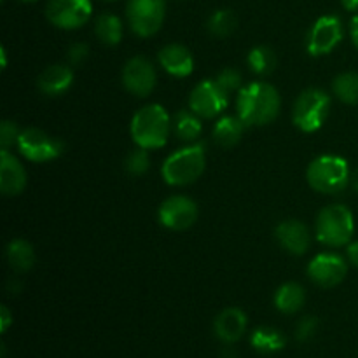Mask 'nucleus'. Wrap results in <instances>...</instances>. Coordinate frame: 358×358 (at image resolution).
<instances>
[{"label": "nucleus", "mask_w": 358, "mask_h": 358, "mask_svg": "<svg viewBox=\"0 0 358 358\" xmlns=\"http://www.w3.org/2000/svg\"><path fill=\"white\" fill-rule=\"evenodd\" d=\"M280 94L275 86L264 80H257L241 87L238 93V115L247 126L271 124L280 114Z\"/></svg>", "instance_id": "obj_1"}, {"label": "nucleus", "mask_w": 358, "mask_h": 358, "mask_svg": "<svg viewBox=\"0 0 358 358\" xmlns=\"http://www.w3.org/2000/svg\"><path fill=\"white\" fill-rule=\"evenodd\" d=\"M171 129V119L166 108L159 103H150L140 108L131 119L133 142L142 149H161L168 142Z\"/></svg>", "instance_id": "obj_2"}, {"label": "nucleus", "mask_w": 358, "mask_h": 358, "mask_svg": "<svg viewBox=\"0 0 358 358\" xmlns=\"http://www.w3.org/2000/svg\"><path fill=\"white\" fill-rule=\"evenodd\" d=\"M205 147L203 143L194 142L170 154L161 166V175L168 185L184 187L201 177L205 171Z\"/></svg>", "instance_id": "obj_3"}, {"label": "nucleus", "mask_w": 358, "mask_h": 358, "mask_svg": "<svg viewBox=\"0 0 358 358\" xmlns=\"http://www.w3.org/2000/svg\"><path fill=\"white\" fill-rule=\"evenodd\" d=\"M308 184L311 189L324 194H338L350 184V164L345 157L334 154H324L311 161L306 171Z\"/></svg>", "instance_id": "obj_4"}, {"label": "nucleus", "mask_w": 358, "mask_h": 358, "mask_svg": "<svg viewBox=\"0 0 358 358\" xmlns=\"http://www.w3.org/2000/svg\"><path fill=\"white\" fill-rule=\"evenodd\" d=\"M317 240L325 247H345L355 233V219L348 206L329 205L317 217Z\"/></svg>", "instance_id": "obj_5"}, {"label": "nucleus", "mask_w": 358, "mask_h": 358, "mask_svg": "<svg viewBox=\"0 0 358 358\" xmlns=\"http://www.w3.org/2000/svg\"><path fill=\"white\" fill-rule=\"evenodd\" d=\"M332 100L324 90L308 87L297 96L294 103V124L303 133H315L325 124L331 114Z\"/></svg>", "instance_id": "obj_6"}, {"label": "nucleus", "mask_w": 358, "mask_h": 358, "mask_svg": "<svg viewBox=\"0 0 358 358\" xmlns=\"http://www.w3.org/2000/svg\"><path fill=\"white\" fill-rule=\"evenodd\" d=\"M166 16V0H128L126 17L133 34L147 38L161 30Z\"/></svg>", "instance_id": "obj_7"}, {"label": "nucleus", "mask_w": 358, "mask_h": 358, "mask_svg": "<svg viewBox=\"0 0 358 358\" xmlns=\"http://www.w3.org/2000/svg\"><path fill=\"white\" fill-rule=\"evenodd\" d=\"M16 145L23 157H27L31 163H48L62 156L65 149L62 140L38 128L21 129Z\"/></svg>", "instance_id": "obj_8"}, {"label": "nucleus", "mask_w": 358, "mask_h": 358, "mask_svg": "<svg viewBox=\"0 0 358 358\" xmlns=\"http://www.w3.org/2000/svg\"><path fill=\"white\" fill-rule=\"evenodd\" d=\"M93 14L91 0H49L45 16L62 30H77L90 21Z\"/></svg>", "instance_id": "obj_9"}, {"label": "nucleus", "mask_w": 358, "mask_h": 358, "mask_svg": "<svg viewBox=\"0 0 358 358\" xmlns=\"http://www.w3.org/2000/svg\"><path fill=\"white\" fill-rule=\"evenodd\" d=\"M343 23L334 14H325L318 17L308 34L306 48L311 56H325L334 51L343 41Z\"/></svg>", "instance_id": "obj_10"}, {"label": "nucleus", "mask_w": 358, "mask_h": 358, "mask_svg": "<svg viewBox=\"0 0 358 358\" xmlns=\"http://www.w3.org/2000/svg\"><path fill=\"white\" fill-rule=\"evenodd\" d=\"M229 103V94L215 83V79H205L191 91L189 108L201 119H213L222 114Z\"/></svg>", "instance_id": "obj_11"}, {"label": "nucleus", "mask_w": 358, "mask_h": 358, "mask_svg": "<svg viewBox=\"0 0 358 358\" xmlns=\"http://www.w3.org/2000/svg\"><path fill=\"white\" fill-rule=\"evenodd\" d=\"M121 80L126 91L135 96L145 98L156 87L157 73L150 59H147L145 56H133L122 66Z\"/></svg>", "instance_id": "obj_12"}, {"label": "nucleus", "mask_w": 358, "mask_h": 358, "mask_svg": "<svg viewBox=\"0 0 358 358\" xmlns=\"http://www.w3.org/2000/svg\"><path fill=\"white\" fill-rule=\"evenodd\" d=\"M161 226L170 231H185L198 220V206L187 196H170L159 206Z\"/></svg>", "instance_id": "obj_13"}, {"label": "nucleus", "mask_w": 358, "mask_h": 358, "mask_svg": "<svg viewBox=\"0 0 358 358\" xmlns=\"http://www.w3.org/2000/svg\"><path fill=\"white\" fill-rule=\"evenodd\" d=\"M346 273H348V262L341 255L332 254V252L318 254L317 257L311 259L308 266V276L315 285L322 289H332L339 285L346 278Z\"/></svg>", "instance_id": "obj_14"}, {"label": "nucleus", "mask_w": 358, "mask_h": 358, "mask_svg": "<svg viewBox=\"0 0 358 358\" xmlns=\"http://www.w3.org/2000/svg\"><path fill=\"white\" fill-rule=\"evenodd\" d=\"M27 170L9 149L0 150V191L6 196H17L27 187Z\"/></svg>", "instance_id": "obj_15"}, {"label": "nucleus", "mask_w": 358, "mask_h": 358, "mask_svg": "<svg viewBox=\"0 0 358 358\" xmlns=\"http://www.w3.org/2000/svg\"><path fill=\"white\" fill-rule=\"evenodd\" d=\"M275 234L278 243L282 245L289 254L303 255L306 254L308 248H310V229H308L306 224L301 222V220H283L282 224L276 226Z\"/></svg>", "instance_id": "obj_16"}, {"label": "nucleus", "mask_w": 358, "mask_h": 358, "mask_svg": "<svg viewBox=\"0 0 358 358\" xmlns=\"http://www.w3.org/2000/svg\"><path fill=\"white\" fill-rule=\"evenodd\" d=\"M247 324V315L240 308H226L217 315L215 322H213V331L224 345H234L243 338Z\"/></svg>", "instance_id": "obj_17"}, {"label": "nucleus", "mask_w": 358, "mask_h": 358, "mask_svg": "<svg viewBox=\"0 0 358 358\" xmlns=\"http://www.w3.org/2000/svg\"><path fill=\"white\" fill-rule=\"evenodd\" d=\"M159 65L164 72L173 77H187L194 70V58L192 52L182 44H166L157 52Z\"/></svg>", "instance_id": "obj_18"}, {"label": "nucleus", "mask_w": 358, "mask_h": 358, "mask_svg": "<svg viewBox=\"0 0 358 358\" xmlns=\"http://www.w3.org/2000/svg\"><path fill=\"white\" fill-rule=\"evenodd\" d=\"M73 83V70L70 65H49L38 73L37 87L48 96L66 93Z\"/></svg>", "instance_id": "obj_19"}, {"label": "nucleus", "mask_w": 358, "mask_h": 358, "mask_svg": "<svg viewBox=\"0 0 358 358\" xmlns=\"http://www.w3.org/2000/svg\"><path fill=\"white\" fill-rule=\"evenodd\" d=\"M245 128H247V124L241 121L240 115H224L213 126V142L222 149H231L240 142Z\"/></svg>", "instance_id": "obj_20"}, {"label": "nucleus", "mask_w": 358, "mask_h": 358, "mask_svg": "<svg viewBox=\"0 0 358 358\" xmlns=\"http://www.w3.org/2000/svg\"><path fill=\"white\" fill-rule=\"evenodd\" d=\"M171 131L178 140L187 143L198 142L201 136L203 124L201 117L189 108V110H178L171 119Z\"/></svg>", "instance_id": "obj_21"}, {"label": "nucleus", "mask_w": 358, "mask_h": 358, "mask_svg": "<svg viewBox=\"0 0 358 358\" xmlns=\"http://www.w3.org/2000/svg\"><path fill=\"white\" fill-rule=\"evenodd\" d=\"M6 257L10 269H14L16 273L30 271L35 264L34 247L27 240H21V238L9 241V245L6 248Z\"/></svg>", "instance_id": "obj_22"}, {"label": "nucleus", "mask_w": 358, "mask_h": 358, "mask_svg": "<svg viewBox=\"0 0 358 358\" xmlns=\"http://www.w3.org/2000/svg\"><path fill=\"white\" fill-rule=\"evenodd\" d=\"M306 292L303 285L296 282H289L280 287L275 294V308L285 315H294L304 306Z\"/></svg>", "instance_id": "obj_23"}, {"label": "nucleus", "mask_w": 358, "mask_h": 358, "mask_svg": "<svg viewBox=\"0 0 358 358\" xmlns=\"http://www.w3.org/2000/svg\"><path fill=\"white\" fill-rule=\"evenodd\" d=\"M94 34L100 38V42L114 48V45H117L122 41L124 27H122V21L115 14L105 13L98 16L96 24H94Z\"/></svg>", "instance_id": "obj_24"}, {"label": "nucleus", "mask_w": 358, "mask_h": 358, "mask_svg": "<svg viewBox=\"0 0 358 358\" xmlns=\"http://www.w3.org/2000/svg\"><path fill=\"white\" fill-rule=\"evenodd\" d=\"M250 345L259 353H276L285 348L287 339L280 331L273 327H259L252 332Z\"/></svg>", "instance_id": "obj_25"}, {"label": "nucleus", "mask_w": 358, "mask_h": 358, "mask_svg": "<svg viewBox=\"0 0 358 358\" xmlns=\"http://www.w3.org/2000/svg\"><path fill=\"white\" fill-rule=\"evenodd\" d=\"M247 63L252 72L264 77L275 72L276 65H278V56L269 45H257V48L250 49L247 56Z\"/></svg>", "instance_id": "obj_26"}, {"label": "nucleus", "mask_w": 358, "mask_h": 358, "mask_svg": "<svg viewBox=\"0 0 358 358\" xmlns=\"http://www.w3.org/2000/svg\"><path fill=\"white\" fill-rule=\"evenodd\" d=\"M332 93L346 105H358V73H339L332 83Z\"/></svg>", "instance_id": "obj_27"}, {"label": "nucleus", "mask_w": 358, "mask_h": 358, "mask_svg": "<svg viewBox=\"0 0 358 358\" xmlns=\"http://www.w3.org/2000/svg\"><path fill=\"white\" fill-rule=\"evenodd\" d=\"M208 31L213 37L226 38L233 35L238 28V16L231 9H219L208 17Z\"/></svg>", "instance_id": "obj_28"}, {"label": "nucleus", "mask_w": 358, "mask_h": 358, "mask_svg": "<svg viewBox=\"0 0 358 358\" xmlns=\"http://www.w3.org/2000/svg\"><path fill=\"white\" fill-rule=\"evenodd\" d=\"M150 168V157L147 149H142V147H136L131 152L126 156L124 159V170L128 171L131 177H142L149 171Z\"/></svg>", "instance_id": "obj_29"}, {"label": "nucleus", "mask_w": 358, "mask_h": 358, "mask_svg": "<svg viewBox=\"0 0 358 358\" xmlns=\"http://www.w3.org/2000/svg\"><path fill=\"white\" fill-rule=\"evenodd\" d=\"M215 83L226 91L227 94L234 93V91L241 90V73L234 69H224L217 73Z\"/></svg>", "instance_id": "obj_30"}, {"label": "nucleus", "mask_w": 358, "mask_h": 358, "mask_svg": "<svg viewBox=\"0 0 358 358\" xmlns=\"http://www.w3.org/2000/svg\"><path fill=\"white\" fill-rule=\"evenodd\" d=\"M21 129L13 121H2L0 124V145L2 149H9L10 145L17 143V136H20Z\"/></svg>", "instance_id": "obj_31"}, {"label": "nucleus", "mask_w": 358, "mask_h": 358, "mask_svg": "<svg viewBox=\"0 0 358 358\" xmlns=\"http://www.w3.org/2000/svg\"><path fill=\"white\" fill-rule=\"evenodd\" d=\"M87 52H90V48L87 44H83V42H76L69 48L66 51V62H69L70 66H79L86 62Z\"/></svg>", "instance_id": "obj_32"}, {"label": "nucleus", "mask_w": 358, "mask_h": 358, "mask_svg": "<svg viewBox=\"0 0 358 358\" xmlns=\"http://www.w3.org/2000/svg\"><path fill=\"white\" fill-rule=\"evenodd\" d=\"M318 329V320L315 317H304L303 320L299 322V325H297V339H299L301 343L304 341H310L311 338L315 336V332H317Z\"/></svg>", "instance_id": "obj_33"}, {"label": "nucleus", "mask_w": 358, "mask_h": 358, "mask_svg": "<svg viewBox=\"0 0 358 358\" xmlns=\"http://www.w3.org/2000/svg\"><path fill=\"white\" fill-rule=\"evenodd\" d=\"M10 324H13V315H10V311L6 306H2L0 308V325H2L0 329H2V332H7Z\"/></svg>", "instance_id": "obj_34"}, {"label": "nucleus", "mask_w": 358, "mask_h": 358, "mask_svg": "<svg viewBox=\"0 0 358 358\" xmlns=\"http://www.w3.org/2000/svg\"><path fill=\"white\" fill-rule=\"evenodd\" d=\"M346 254H348L350 264L358 268V241H353V243L348 245V248H346Z\"/></svg>", "instance_id": "obj_35"}, {"label": "nucleus", "mask_w": 358, "mask_h": 358, "mask_svg": "<svg viewBox=\"0 0 358 358\" xmlns=\"http://www.w3.org/2000/svg\"><path fill=\"white\" fill-rule=\"evenodd\" d=\"M350 35H352L353 45L358 49V14L353 17L352 23H350Z\"/></svg>", "instance_id": "obj_36"}, {"label": "nucleus", "mask_w": 358, "mask_h": 358, "mask_svg": "<svg viewBox=\"0 0 358 358\" xmlns=\"http://www.w3.org/2000/svg\"><path fill=\"white\" fill-rule=\"evenodd\" d=\"M346 10H358V0H341Z\"/></svg>", "instance_id": "obj_37"}, {"label": "nucleus", "mask_w": 358, "mask_h": 358, "mask_svg": "<svg viewBox=\"0 0 358 358\" xmlns=\"http://www.w3.org/2000/svg\"><path fill=\"white\" fill-rule=\"evenodd\" d=\"M350 182H352L353 189H355V191L358 192V168L352 173V178H350Z\"/></svg>", "instance_id": "obj_38"}, {"label": "nucleus", "mask_w": 358, "mask_h": 358, "mask_svg": "<svg viewBox=\"0 0 358 358\" xmlns=\"http://www.w3.org/2000/svg\"><path fill=\"white\" fill-rule=\"evenodd\" d=\"M23 2H35V0H23Z\"/></svg>", "instance_id": "obj_39"}, {"label": "nucleus", "mask_w": 358, "mask_h": 358, "mask_svg": "<svg viewBox=\"0 0 358 358\" xmlns=\"http://www.w3.org/2000/svg\"><path fill=\"white\" fill-rule=\"evenodd\" d=\"M105 2H115V0H105Z\"/></svg>", "instance_id": "obj_40"}]
</instances>
